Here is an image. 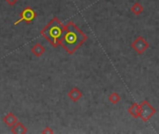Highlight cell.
I'll list each match as a JSON object with an SVG mask.
<instances>
[{
	"label": "cell",
	"instance_id": "cell-10",
	"mask_svg": "<svg viewBox=\"0 0 159 134\" xmlns=\"http://www.w3.org/2000/svg\"><path fill=\"white\" fill-rule=\"evenodd\" d=\"M11 132L12 133H16V134H22V133H26L27 132V129L25 128L24 125H22L21 123L20 122H17L14 126L11 127Z\"/></svg>",
	"mask_w": 159,
	"mask_h": 134
},
{
	"label": "cell",
	"instance_id": "cell-14",
	"mask_svg": "<svg viewBox=\"0 0 159 134\" xmlns=\"http://www.w3.org/2000/svg\"><path fill=\"white\" fill-rule=\"evenodd\" d=\"M8 4H10V5H14L18 0H6Z\"/></svg>",
	"mask_w": 159,
	"mask_h": 134
},
{
	"label": "cell",
	"instance_id": "cell-11",
	"mask_svg": "<svg viewBox=\"0 0 159 134\" xmlns=\"http://www.w3.org/2000/svg\"><path fill=\"white\" fill-rule=\"evenodd\" d=\"M130 10H131V12H132L134 15L139 16V15H141V14L143 12L144 7H143V6L140 2H135V3L131 6Z\"/></svg>",
	"mask_w": 159,
	"mask_h": 134
},
{
	"label": "cell",
	"instance_id": "cell-5",
	"mask_svg": "<svg viewBox=\"0 0 159 134\" xmlns=\"http://www.w3.org/2000/svg\"><path fill=\"white\" fill-rule=\"evenodd\" d=\"M35 16H36V14H35L34 10L32 7H25V8L20 12V18L18 21H16L14 24L17 25V24H19L21 21H26V22L29 23V22H31V21H34V19L35 18Z\"/></svg>",
	"mask_w": 159,
	"mask_h": 134
},
{
	"label": "cell",
	"instance_id": "cell-6",
	"mask_svg": "<svg viewBox=\"0 0 159 134\" xmlns=\"http://www.w3.org/2000/svg\"><path fill=\"white\" fill-rule=\"evenodd\" d=\"M82 96H83L82 91H81L78 88H76V87L73 88V89L68 92V97H69L74 103H76L77 101H79V100L82 98Z\"/></svg>",
	"mask_w": 159,
	"mask_h": 134
},
{
	"label": "cell",
	"instance_id": "cell-13",
	"mask_svg": "<svg viewBox=\"0 0 159 134\" xmlns=\"http://www.w3.org/2000/svg\"><path fill=\"white\" fill-rule=\"evenodd\" d=\"M42 133H53V131H52V130H50L48 127H47V128L42 132Z\"/></svg>",
	"mask_w": 159,
	"mask_h": 134
},
{
	"label": "cell",
	"instance_id": "cell-2",
	"mask_svg": "<svg viewBox=\"0 0 159 134\" xmlns=\"http://www.w3.org/2000/svg\"><path fill=\"white\" fill-rule=\"evenodd\" d=\"M64 31L65 26L57 18H53L48 23V25L41 31V35L53 47H57L61 43V39Z\"/></svg>",
	"mask_w": 159,
	"mask_h": 134
},
{
	"label": "cell",
	"instance_id": "cell-7",
	"mask_svg": "<svg viewBox=\"0 0 159 134\" xmlns=\"http://www.w3.org/2000/svg\"><path fill=\"white\" fill-rule=\"evenodd\" d=\"M128 112L129 113V115L131 117H133L134 118H140V114H141V110H140V104L138 103H133L130 107L128 109Z\"/></svg>",
	"mask_w": 159,
	"mask_h": 134
},
{
	"label": "cell",
	"instance_id": "cell-8",
	"mask_svg": "<svg viewBox=\"0 0 159 134\" xmlns=\"http://www.w3.org/2000/svg\"><path fill=\"white\" fill-rule=\"evenodd\" d=\"M45 50H46L45 48H44L41 44H39V43H36V44L34 45V46L32 47V49H31L32 53H33L34 56H36V57L42 56V55L44 54Z\"/></svg>",
	"mask_w": 159,
	"mask_h": 134
},
{
	"label": "cell",
	"instance_id": "cell-4",
	"mask_svg": "<svg viewBox=\"0 0 159 134\" xmlns=\"http://www.w3.org/2000/svg\"><path fill=\"white\" fill-rule=\"evenodd\" d=\"M131 47L138 54L142 55L150 48V45L143 36L139 35L134 39V41L131 44Z\"/></svg>",
	"mask_w": 159,
	"mask_h": 134
},
{
	"label": "cell",
	"instance_id": "cell-1",
	"mask_svg": "<svg viewBox=\"0 0 159 134\" xmlns=\"http://www.w3.org/2000/svg\"><path fill=\"white\" fill-rule=\"evenodd\" d=\"M88 39L85 35L73 21H69L65 25V31L61 39L60 45L69 53L74 54Z\"/></svg>",
	"mask_w": 159,
	"mask_h": 134
},
{
	"label": "cell",
	"instance_id": "cell-12",
	"mask_svg": "<svg viewBox=\"0 0 159 134\" xmlns=\"http://www.w3.org/2000/svg\"><path fill=\"white\" fill-rule=\"evenodd\" d=\"M108 100H109V102H110L111 104H117L120 102L121 97H120V95H119L117 92L114 91V92H112V93L108 96Z\"/></svg>",
	"mask_w": 159,
	"mask_h": 134
},
{
	"label": "cell",
	"instance_id": "cell-3",
	"mask_svg": "<svg viewBox=\"0 0 159 134\" xmlns=\"http://www.w3.org/2000/svg\"><path fill=\"white\" fill-rule=\"evenodd\" d=\"M140 118H142V120L144 122L148 121L157 113V109L147 100H144L140 104Z\"/></svg>",
	"mask_w": 159,
	"mask_h": 134
},
{
	"label": "cell",
	"instance_id": "cell-9",
	"mask_svg": "<svg viewBox=\"0 0 159 134\" xmlns=\"http://www.w3.org/2000/svg\"><path fill=\"white\" fill-rule=\"evenodd\" d=\"M4 122H5L7 126L12 127V126H14V125L18 122V118H17L16 116H14L12 113H8L7 115L5 116V118H4Z\"/></svg>",
	"mask_w": 159,
	"mask_h": 134
}]
</instances>
